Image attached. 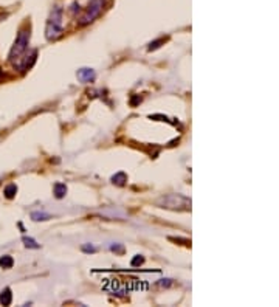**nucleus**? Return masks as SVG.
I'll return each instance as SVG.
<instances>
[{
	"label": "nucleus",
	"mask_w": 279,
	"mask_h": 307,
	"mask_svg": "<svg viewBox=\"0 0 279 307\" xmlns=\"http://www.w3.org/2000/svg\"><path fill=\"white\" fill-rule=\"evenodd\" d=\"M16 193H17V186L16 185H8L5 188V197L7 199H13L16 196Z\"/></svg>",
	"instance_id": "nucleus-12"
},
{
	"label": "nucleus",
	"mask_w": 279,
	"mask_h": 307,
	"mask_svg": "<svg viewBox=\"0 0 279 307\" xmlns=\"http://www.w3.org/2000/svg\"><path fill=\"white\" fill-rule=\"evenodd\" d=\"M22 242L25 244L27 248H34V250H37V248H41V245H39L33 238H27V236H24V238H22Z\"/></svg>",
	"instance_id": "nucleus-11"
},
{
	"label": "nucleus",
	"mask_w": 279,
	"mask_h": 307,
	"mask_svg": "<svg viewBox=\"0 0 279 307\" xmlns=\"http://www.w3.org/2000/svg\"><path fill=\"white\" fill-rule=\"evenodd\" d=\"M13 265H14V259L10 255H5L0 258V267L2 268H11Z\"/></svg>",
	"instance_id": "nucleus-10"
},
{
	"label": "nucleus",
	"mask_w": 279,
	"mask_h": 307,
	"mask_svg": "<svg viewBox=\"0 0 279 307\" xmlns=\"http://www.w3.org/2000/svg\"><path fill=\"white\" fill-rule=\"evenodd\" d=\"M76 76H78V80L81 81V83H93L95 81V78H96V73H95V70H92V68H79L78 70V73H76Z\"/></svg>",
	"instance_id": "nucleus-5"
},
{
	"label": "nucleus",
	"mask_w": 279,
	"mask_h": 307,
	"mask_svg": "<svg viewBox=\"0 0 279 307\" xmlns=\"http://www.w3.org/2000/svg\"><path fill=\"white\" fill-rule=\"evenodd\" d=\"M112 182H113L116 186H124L126 182H127V176L124 174V172H116V174L112 177Z\"/></svg>",
	"instance_id": "nucleus-8"
},
{
	"label": "nucleus",
	"mask_w": 279,
	"mask_h": 307,
	"mask_svg": "<svg viewBox=\"0 0 279 307\" xmlns=\"http://www.w3.org/2000/svg\"><path fill=\"white\" fill-rule=\"evenodd\" d=\"M160 285L162 287H169V285H172V279H162Z\"/></svg>",
	"instance_id": "nucleus-17"
},
{
	"label": "nucleus",
	"mask_w": 279,
	"mask_h": 307,
	"mask_svg": "<svg viewBox=\"0 0 279 307\" xmlns=\"http://www.w3.org/2000/svg\"><path fill=\"white\" fill-rule=\"evenodd\" d=\"M30 37H31V33L30 30L27 28H22L21 31L17 33V37H16V42L14 45L11 47V51L8 54V61L11 64H14L19 57L24 56L28 50V45H30Z\"/></svg>",
	"instance_id": "nucleus-3"
},
{
	"label": "nucleus",
	"mask_w": 279,
	"mask_h": 307,
	"mask_svg": "<svg viewBox=\"0 0 279 307\" xmlns=\"http://www.w3.org/2000/svg\"><path fill=\"white\" fill-rule=\"evenodd\" d=\"M62 19H64V8L61 5H56L50 13L47 27H45V37L48 41H57L62 36L64 33Z\"/></svg>",
	"instance_id": "nucleus-1"
},
{
	"label": "nucleus",
	"mask_w": 279,
	"mask_h": 307,
	"mask_svg": "<svg viewBox=\"0 0 279 307\" xmlns=\"http://www.w3.org/2000/svg\"><path fill=\"white\" fill-rule=\"evenodd\" d=\"M54 197L56 199H64L67 194V186L64 183H54Z\"/></svg>",
	"instance_id": "nucleus-7"
},
{
	"label": "nucleus",
	"mask_w": 279,
	"mask_h": 307,
	"mask_svg": "<svg viewBox=\"0 0 279 307\" xmlns=\"http://www.w3.org/2000/svg\"><path fill=\"white\" fill-rule=\"evenodd\" d=\"M104 8H106V0H90L89 5L83 10V13L78 17V25L79 27L90 25L101 16Z\"/></svg>",
	"instance_id": "nucleus-2"
},
{
	"label": "nucleus",
	"mask_w": 279,
	"mask_h": 307,
	"mask_svg": "<svg viewBox=\"0 0 279 307\" xmlns=\"http://www.w3.org/2000/svg\"><path fill=\"white\" fill-rule=\"evenodd\" d=\"M110 250L118 253V255H123L124 253V247L121 244H113V245H110Z\"/></svg>",
	"instance_id": "nucleus-15"
},
{
	"label": "nucleus",
	"mask_w": 279,
	"mask_h": 307,
	"mask_svg": "<svg viewBox=\"0 0 279 307\" xmlns=\"http://www.w3.org/2000/svg\"><path fill=\"white\" fill-rule=\"evenodd\" d=\"M31 219L34 222H41V220H48L51 219V216L48 213H44V211H34V213H31Z\"/></svg>",
	"instance_id": "nucleus-9"
},
{
	"label": "nucleus",
	"mask_w": 279,
	"mask_h": 307,
	"mask_svg": "<svg viewBox=\"0 0 279 307\" xmlns=\"http://www.w3.org/2000/svg\"><path fill=\"white\" fill-rule=\"evenodd\" d=\"M157 205L168 209H189L191 208V199L182 196V194H169L163 196L157 200Z\"/></svg>",
	"instance_id": "nucleus-4"
},
{
	"label": "nucleus",
	"mask_w": 279,
	"mask_h": 307,
	"mask_svg": "<svg viewBox=\"0 0 279 307\" xmlns=\"http://www.w3.org/2000/svg\"><path fill=\"white\" fill-rule=\"evenodd\" d=\"M13 301V293L10 287H5V289L0 292V304L2 305H10Z\"/></svg>",
	"instance_id": "nucleus-6"
},
{
	"label": "nucleus",
	"mask_w": 279,
	"mask_h": 307,
	"mask_svg": "<svg viewBox=\"0 0 279 307\" xmlns=\"http://www.w3.org/2000/svg\"><path fill=\"white\" fill-rule=\"evenodd\" d=\"M165 37H160V39H157V41H154V42H151L149 44V47H148V50L149 51H154V50H157V48H160L162 47V44H165Z\"/></svg>",
	"instance_id": "nucleus-13"
},
{
	"label": "nucleus",
	"mask_w": 279,
	"mask_h": 307,
	"mask_svg": "<svg viewBox=\"0 0 279 307\" xmlns=\"http://www.w3.org/2000/svg\"><path fill=\"white\" fill-rule=\"evenodd\" d=\"M96 250H98V248L96 247H93V245H83V252L84 253H96Z\"/></svg>",
	"instance_id": "nucleus-16"
},
{
	"label": "nucleus",
	"mask_w": 279,
	"mask_h": 307,
	"mask_svg": "<svg viewBox=\"0 0 279 307\" xmlns=\"http://www.w3.org/2000/svg\"><path fill=\"white\" fill-rule=\"evenodd\" d=\"M136 103H142V98H140V97H135V98H132V101H130V106H135Z\"/></svg>",
	"instance_id": "nucleus-18"
},
{
	"label": "nucleus",
	"mask_w": 279,
	"mask_h": 307,
	"mask_svg": "<svg viewBox=\"0 0 279 307\" xmlns=\"http://www.w3.org/2000/svg\"><path fill=\"white\" fill-rule=\"evenodd\" d=\"M145 264V258L142 255H136L132 261H130V265L132 267H140V265H143Z\"/></svg>",
	"instance_id": "nucleus-14"
}]
</instances>
